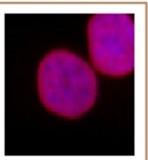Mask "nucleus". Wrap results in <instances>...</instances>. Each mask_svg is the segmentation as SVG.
<instances>
[{
    "mask_svg": "<svg viewBox=\"0 0 148 160\" xmlns=\"http://www.w3.org/2000/svg\"><path fill=\"white\" fill-rule=\"evenodd\" d=\"M40 101L49 111L74 119L94 105L97 80L91 66L84 59L65 50L47 53L38 70Z\"/></svg>",
    "mask_w": 148,
    "mask_h": 160,
    "instance_id": "1",
    "label": "nucleus"
},
{
    "mask_svg": "<svg viewBox=\"0 0 148 160\" xmlns=\"http://www.w3.org/2000/svg\"><path fill=\"white\" fill-rule=\"evenodd\" d=\"M91 62L100 73L121 77L134 68V22L127 14L101 13L88 22Z\"/></svg>",
    "mask_w": 148,
    "mask_h": 160,
    "instance_id": "2",
    "label": "nucleus"
}]
</instances>
